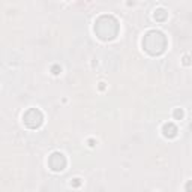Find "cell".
I'll list each match as a JSON object with an SVG mask.
<instances>
[{
  "label": "cell",
  "mask_w": 192,
  "mask_h": 192,
  "mask_svg": "<svg viewBox=\"0 0 192 192\" xmlns=\"http://www.w3.org/2000/svg\"><path fill=\"white\" fill-rule=\"evenodd\" d=\"M188 191L192 192V183H188Z\"/></svg>",
  "instance_id": "6da1fadb"
}]
</instances>
